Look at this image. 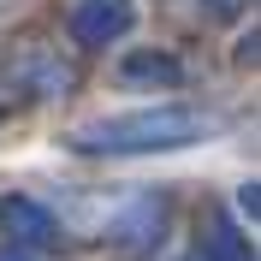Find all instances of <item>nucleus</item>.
<instances>
[{"mask_svg": "<svg viewBox=\"0 0 261 261\" xmlns=\"http://www.w3.org/2000/svg\"><path fill=\"white\" fill-rule=\"evenodd\" d=\"M238 6H244V0H208V12H214V18H231Z\"/></svg>", "mask_w": 261, "mask_h": 261, "instance_id": "8", "label": "nucleus"}, {"mask_svg": "<svg viewBox=\"0 0 261 261\" xmlns=\"http://www.w3.org/2000/svg\"><path fill=\"white\" fill-rule=\"evenodd\" d=\"M0 261H42V249H18V244H6V249H0Z\"/></svg>", "mask_w": 261, "mask_h": 261, "instance_id": "7", "label": "nucleus"}, {"mask_svg": "<svg viewBox=\"0 0 261 261\" xmlns=\"http://www.w3.org/2000/svg\"><path fill=\"white\" fill-rule=\"evenodd\" d=\"M130 24H137V6L130 0H77L71 6V36H77L83 48H107Z\"/></svg>", "mask_w": 261, "mask_h": 261, "instance_id": "2", "label": "nucleus"}, {"mask_svg": "<svg viewBox=\"0 0 261 261\" xmlns=\"http://www.w3.org/2000/svg\"><path fill=\"white\" fill-rule=\"evenodd\" d=\"M119 77H125V83H161V89H178V83H184V65L172 60V54H130Z\"/></svg>", "mask_w": 261, "mask_h": 261, "instance_id": "5", "label": "nucleus"}, {"mask_svg": "<svg viewBox=\"0 0 261 261\" xmlns=\"http://www.w3.org/2000/svg\"><path fill=\"white\" fill-rule=\"evenodd\" d=\"M0 231H6V244H18V249H42L54 238V214L42 208V202H30V196H6V202H0Z\"/></svg>", "mask_w": 261, "mask_h": 261, "instance_id": "3", "label": "nucleus"}, {"mask_svg": "<svg viewBox=\"0 0 261 261\" xmlns=\"http://www.w3.org/2000/svg\"><path fill=\"white\" fill-rule=\"evenodd\" d=\"M12 77L30 89V95H60L65 83H71V71H65L54 54H18V65H12Z\"/></svg>", "mask_w": 261, "mask_h": 261, "instance_id": "4", "label": "nucleus"}, {"mask_svg": "<svg viewBox=\"0 0 261 261\" xmlns=\"http://www.w3.org/2000/svg\"><path fill=\"white\" fill-rule=\"evenodd\" d=\"M202 261H255V249H249V238H238L231 220L214 214L208 231H202Z\"/></svg>", "mask_w": 261, "mask_h": 261, "instance_id": "6", "label": "nucleus"}, {"mask_svg": "<svg viewBox=\"0 0 261 261\" xmlns=\"http://www.w3.org/2000/svg\"><path fill=\"white\" fill-rule=\"evenodd\" d=\"M208 119L190 113V107H148V113H119V119H95V125H77L71 143L95 148V154H143V148H178L190 137H202Z\"/></svg>", "mask_w": 261, "mask_h": 261, "instance_id": "1", "label": "nucleus"}]
</instances>
